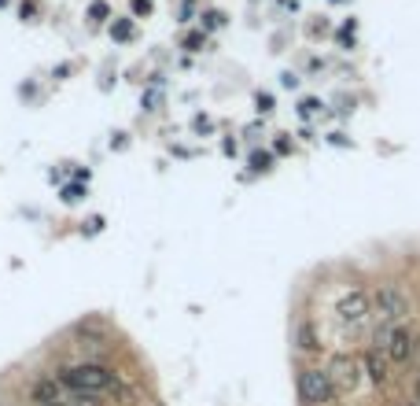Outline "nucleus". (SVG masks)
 <instances>
[{"mask_svg":"<svg viewBox=\"0 0 420 406\" xmlns=\"http://www.w3.org/2000/svg\"><path fill=\"white\" fill-rule=\"evenodd\" d=\"M336 317H339V325L346 332H361L369 325V317H372V296H365L361 288L343 292L339 303H336Z\"/></svg>","mask_w":420,"mask_h":406,"instance_id":"39448f33","label":"nucleus"},{"mask_svg":"<svg viewBox=\"0 0 420 406\" xmlns=\"http://www.w3.org/2000/svg\"><path fill=\"white\" fill-rule=\"evenodd\" d=\"M413 406H420V402H413Z\"/></svg>","mask_w":420,"mask_h":406,"instance_id":"4468645a","label":"nucleus"},{"mask_svg":"<svg viewBox=\"0 0 420 406\" xmlns=\"http://www.w3.org/2000/svg\"><path fill=\"white\" fill-rule=\"evenodd\" d=\"M361 369H365V376L376 384V388H387V381H391V358L380 351V347H369L365 351V358H361Z\"/></svg>","mask_w":420,"mask_h":406,"instance_id":"0eeeda50","label":"nucleus"},{"mask_svg":"<svg viewBox=\"0 0 420 406\" xmlns=\"http://www.w3.org/2000/svg\"><path fill=\"white\" fill-rule=\"evenodd\" d=\"M299 395L306 406H325V402H332L336 391H332V381L325 369H302L299 373Z\"/></svg>","mask_w":420,"mask_h":406,"instance_id":"423d86ee","label":"nucleus"},{"mask_svg":"<svg viewBox=\"0 0 420 406\" xmlns=\"http://www.w3.org/2000/svg\"><path fill=\"white\" fill-rule=\"evenodd\" d=\"M380 351L391 358V366H405L409 358H416V347H420V336L413 325L405 322H395V325H380L376 329V343Z\"/></svg>","mask_w":420,"mask_h":406,"instance_id":"f03ea898","label":"nucleus"},{"mask_svg":"<svg viewBox=\"0 0 420 406\" xmlns=\"http://www.w3.org/2000/svg\"><path fill=\"white\" fill-rule=\"evenodd\" d=\"M63 388L74 391V395H107V391L118 388V376H114L107 366H100V362H81V366H70L63 369Z\"/></svg>","mask_w":420,"mask_h":406,"instance_id":"f257e3e1","label":"nucleus"},{"mask_svg":"<svg viewBox=\"0 0 420 406\" xmlns=\"http://www.w3.org/2000/svg\"><path fill=\"white\" fill-rule=\"evenodd\" d=\"M416 402H420V381H416Z\"/></svg>","mask_w":420,"mask_h":406,"instance_id":"ddd939ff","label":"nucleus"},{"mask_svg":"<svg viewBox=\"0 0 420 406\" xmlns=\"http://www.w3.org/2000/svg\"><path fill=\"white\" fill-rule=\"evenodd\" d=\"M405 314H409V296H405V288L395 284V281L376 284V292H372V317H380L384 325H395V322H405Z\"/></svg>","mask_w":420,"mask_h":406,"instance_id":"7ed1b4c3","label":"nucleus"},{"mask_svg":"<svg viewBox=\"0 0 420 406\" xmlns=\"http://www.w3.org/2000/svg\"><path fill=\"white\" fill-rule=\"evenodd\" d=\"M328 381H332V391L336 395H354V391L361 388V381H365V369H361V358H354V355H346V351H339V355H332V362H328Z\"/></svg>","mask_w":420,"mask_h":406,"instance_id":"20e7f679","label":"nucleus"},{"mask_svg":"<svg viewBox=\"0 0 420 406\" xmlns=\"http://www.w3.org/2000/svg\"><path fill=\"white\" fill-rule=\"evenodd\" d=\"M78 196H81V188H74V185H70V188H67V196H63V199H67V203H74Z\"/></svg>","mask_w":420,"mask_h":406,"instance_id":"f8f14e48","label":"nucleus"},{"mask_svg":"<svg viewBox=\"0 0 420 406\" xmlns=\"http://www.w3.org/2000/svg\"><path fill=\"white\" fill-rule=\"evenodd\" d=\"M299 347H302V351H317V347H321V343H317V336H313V325H302L299 329Z\"/></svg>","mask_w":420,"mask_h":406,"instance_id":"1a4fd4ad","label":"nucleus"},{"mask_svg":"<svg viewBox=\"0 0 420 406\" xmlns=\"http://www.w3.org/2000/svg\"><path fill=\"white\" fill-rule=\"evenodd\" d=\"M251 166H255V170H266V166H269V155H255Z\"/></svg>","mask_w":420,"mask_h":406,"instance_id":"9b49d317","label":"nucleus"},{"mask_svg":"<svg viewBox=\"0 0 420 406\" xmlns=\"http://www.w3.org/2000/svg\"><path fill=\"white\" fill-rule=\"evenodd\" d=\"M34 402L37 406H60L63 402V381H52V376L37 381L34 384Z\"/></svg>","mask_w":420,"mask_h":406,"instance_id":"6e6552de","label":"nucleus"},{"mask_svg":"<svg viewBox=\"0 0 420 406\" xmlns=\"http://www.w3.org/2000/svg\"><path fill=\"white\" fill-rule=\"evenodd\" d=\"M317 107H321V104H317V100H302V107H299V114H302V119H306V114H313Z\"/></svg>","mask_w":420,"mask_h":406,"instance_id":"9d476101","label":"nucleus"}]
</instances>
